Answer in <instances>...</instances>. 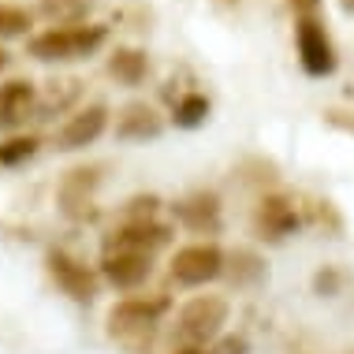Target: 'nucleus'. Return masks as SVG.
<instances>
[{"mask_svg":"<svg viewBox=\"0 0 354 354\" xmlns=\"http://www.w3.org/2000/svg\"><path fill=\"white\" fill-rule=\"evenodd\" d=\"M104 45V26L86 23V26H49L45 34L30 37V56L37 60H75L90 56Z\"/></svg>","mask_w":354,"mask_h":354,"instance_id":"1","label":"nucleus"},{"mask_svg":"<svg viewBox=\"0 0 354 354\" xmlns=\"http://www.w3.org/2000/svg\"><path fill=\"white\" fill-rule=\"evenodd\" d=\"M227 313H232V306H227L224 295H198V299H190L183 310H179L176 332L183 343H190V347H209V343L224 332Z\"/></svg>","mask_w":354,"mask_h":354,"instance_id":"2","label":"nucleus"},{"mask_svg":"<svg viewBox=\"0 0 354 354\" xmlns=\"http://www.w3.org/2000/svg\"><path fill=\"white\" fill-rule=\"evenodd\" d=\"M224 269H227V261H224V250L216 243H190L171 257V280L183 283V287H205Z\"/></svg>","mask_w":354,"mask_h":354,"instance_id":"3","label":"nucleus"},{"mask_svg":"<svg viewBox=\"0 0 354 354\" xmlns=\"http://www.w3.org/2000/svg\"><path fill=\"white\" fill-rule=\"evenodd\" d=\"M165 310H168V299H123L109 310V328L120 339H131V336L149 339Z\"/></svg>","mask_w":354,"mask_h":354,"instance_id":"4","label":"nucleus"},{"mask_svg":"<svg viewBox=\"0 0 354 354\" xmlns=\"http://www.w3.org/2000/svg\"><path fill=\"white\" fill-rule=\"evenodd\" d=\"M295 45H299V60H302L306 75L324 79V75L336 71V49H332V37L324 34V26L313 15L299 19V26H295Z\"/></svg>","mask_w":354,"mask_h":354,"instance_id":"5","label":"nucleus"},{"mask_svg":"<svg viewBox=\"0 0 354 354\" xmlns=\"http://www.w3.org/2000/svg\"><path fill=\"white\" fill-rule=\"evenodd\" d=\"M168 239H171V232L165 224H157V220H127V224H120L116 232L109 235L104 250H127V254L153 257L160 246H168Z\"/></svg>","mask_w":354,"mask_h":354,"instance_id":"6","label":"nucleus"},{"mask_svg":"<svg viewBox=\"0 0 354 354\" xmlns=\"http://www.w3.org/2000/svg\"><path fill=\"white\" fill-rule=\"evenodd\" d=\"M254 227L261 239H269V243H280V239L295 235L302 227V216H299V205L291 202L287 194H269L261 198V205H257L254 213Z\"/></svg>","mask_w":354,"mask_h":354,"instance_id":"7","label":"nucleus"},{"mask_svg":"<svg viewBox=\"0 0 354 354\" xmlns=\"http://www.w3.org/2000/svg\"><path fill=\"white\" fill-rule=\"evenodd\" d=\"M45 265H49V276L56 280V287H60L64 295H71L75 302H90L93 295H97V276L86 269L82 261H75L71 254L53 250L45 257Z\"/></svg>","mask_w":354,"mask_h":354,"instance_id":"8","label":"nucleus"},{"mask_svg":"<svg viewBox=\"0 0 354 354\" xmlns=\"http://www.w3.org/2000/svg\"><path fill=\"white\" fill-rule=\"evenodd\" d=\"M104 127H109V109H104V104H90V109L75 112V116L56 131V146L68 149V153L82 149V146H93V142L104 135Z\"/></svg>","mask_w":354,"mask_h":354,"instance_id":"9","label":"nucleus"},{"mask_svg":"<svg viewBox=\"0 0 354 354\" xmlns=\"http://www.w3.org/2000/svg\"><path fill=\"white\" fill-rule=\"evenodd\" d=\"M101 272H104V280H109L112 287L131 291V287H138V283L149 280L153 257H146V254H127V250H104Z\"/></svg>","mask_w":354,"mask_h":354,"instance_id":"10","label":"nucleus"},{"mask_svg":"<svg viewBox=\"0 0 354 354\" xmlns=\"http://www.w3.org/2000/svg\"><path fill=\"white\" fill-rule=\"evenodd\" d=\"M101 176L97 168H71L68 176L60 179V209L68 216H90V205H93V190H97Z\"/></svg>","mask_w":354,"mask_h":354,"instance_id":"11","label":"nucleus"},{"mask_svg":"<svg viewBox=\"0 0 354 354\" xmlns=\"http://www.w3.org/2000/svg\"><path fill=\"white\" fill-rule=\"evenodd\" d=\"M160 131H165V120L157 116V109H149V104H127V109L116 116V135L123 142H146V138H157Z\"/></svg>","mask_w":354,"mask_h":354,"instance_id":"12","label":"nucleus"},{"mask_svg":"<svg viewBox=\"0 0 354 354\" xmlns=\"http://www.w3.org/2000/svg\"><path fill=\"white\" fill-rule=\"evenodd\" d=\"M176 220L190 232H216L220 227V198L216 194H190L176 205Z\"/></svg>","mask_w":354,"mask_h":354,"instance_id":"13","label":"nucleus"},{"mask_svg":"<svg viewBox=\"0 0 354 354\" xmlns=\"http://www.w3.org/2000/svg\"><path fill=\"white\" fill-rule=\"evenodd\" d=\"M30 109H34V82L12 79V82L0 86V127L4 131L19 127V123L30 116Z\"/></svg>","mask_w":354,"mask_h":354,"instance_id":"14","label":"nucleus"},{"mask_svg":"<svg viewBox=\"0 0 354 354\" xmlns=\"http://www.w3.org/2000/svg\"><path fill=\"white\" fill-rule=\"evenodd\" d=\"M146 71H149V60H146V53H138V49H116L109 60V75L120 79L123 86H138L146 79Z\"/></svg>","mask_w":354,"mask_h":354,"instance_id":"15","label":"nucleus"},{"mask_svg":"<svg viewBox=\"0 0 354 354\" xmlns=\"http://www.w3.org/2000/svg\"><path fill=\"white\" fill-rule=\"evenodd\" d=\"M90 12V0H41V15L53 23H68L79 26V19Z\"/></svg>","mask_w":354,"mask_h":354,"instance_id":"16","label":"nucleus"},{"mask_svg":"<svg viewBox=\"0 0 354 354\" xmlns=\"http://www.w3.org/2000/svg\"><path fill=\"white\" fill-rule=\"evenodd\" d=\"M34 153H37V138L15 135V138L0 142V165H4V168H19V165H26Z\"/></svg>","mask_w":354,"mask_h":354,"instance_id":"17","label":"nucleus"},{"mask_svg":"<svg viewBox=\"0 0 354 354\" xmlns=\"http://www.w3.org/2000/svg\"><path fill=\"white\" fill-rule=\"evenodd\" d=\"M209 120V97L205 93H187L183 101L176 104V127H198V123Z\"/></svg>","mask_w":354,"mask_h":354,"instance_id":"18","label":"nucleus"},{"mask_svg":"<svg viewBox=\"0 0 354 354\" xmlns=\"http://www.w3.org/2000/svg\"><path fill=\"white\" fill-rule=\"evenodd\" d=\"M265 276V265H261V257L250 254V250H235L232 254V280L239 287H246V283H257Z\"/></svg>","mask_w":354,"mask_h":354,"instance_id":"19","label":"nucleus"},{"mask_svg":"<svg viewBox=\"0 0 354 354\" xmlns=\"http://www.w3.org/2000/svg\"><path fill=\"white\" fill-rule=\"evenodd\" d=\"M30 30V12L23 8H0V37H19Z\"/></svg>","mask_w":354,"mask_h":354,"instance_id":"20","label":"nucleus"},{"mask_svg":"<svg viewBox=\"0 0 354 354\" xmlns=\"http://www.w3.org/2000/svg\"><path fill=\"white\" fill-rule=\"evenodd\" d=\"M209 354H246V339H224V343H220V347L216 351H209Z\"/></svg>","mask_w":354,"mask_h":354,"instance_id":"21","label":"nucleus"},{"mask_svg":"<svg viewBox=\"0 0 354 354\" xmlns=\"http://www.w3.org/2000/svg\"><path fill=\"white\" fill-rule=\"evenodd\" d=\"M291 8L299 15H313V8H317V0H291Z\"/></svg>","mask_w":354,"mask_h":354,"instance_id":"22","label":"nucleus"},{"mask_svg":"<svg viewBox=\"0 0 354 354\" xmlns=\"http://www.w3.org/2000/svg\"><path fill=\"white\" fill-rule=\"evenodd\" d=\"M176 354H209L205 347H190V343H183V347H179Z\"/></svg>","mask_w":354,"mask_h":354,"instance_id":"23","label":"nucleus"},{"mask_svg":"<svg viewBox=\"0 0 354 354\" xmlns=\"http://www.w3.org/2000/svg\"><path fill=\"white\" fill-rule=\"evenodd\" d=\"M4 68H8V53L0 49V71H4Z\"/></svg>","mask_w":354,"mask_h":354,"instance_id":"24","label":"nucleus"},{"mask_svg":"<svg viewBox=\"0 0 354 354\" xmlns=\"http://www.w3.org/2000/svg\"><path fill=\"white\" fill-rule=\"evenodd\" d=\"M343 4V12H354V0H339Z\"/></svg>","mask_w":354,"mask_h":354,"instance_id":"25","label":"nucleus"}]
</instances>
